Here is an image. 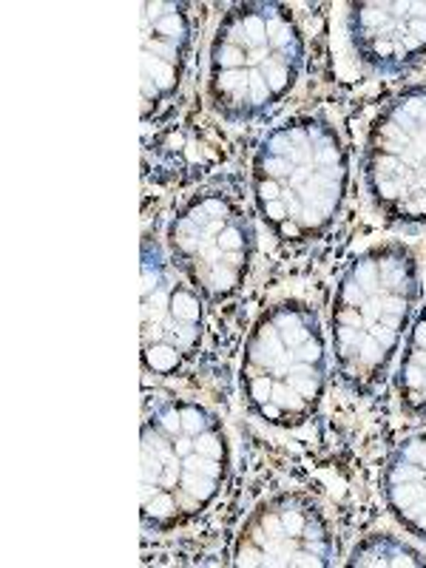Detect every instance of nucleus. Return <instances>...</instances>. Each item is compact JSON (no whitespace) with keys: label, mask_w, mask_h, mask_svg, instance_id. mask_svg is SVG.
Segmentation results:
<instances>
[{"label":"nucleus","mask_w":426,"mask_h":568,"mask_svg":"<svg viewBox=\"0 0 426 568\" xmlns=\"http://www.w3.org/2000/svg\"><path fill=\"white\" fill-rule=\"evenodd\" d=\"M424 302V265L413 245L373 242L349 258L329 304V358L338 384L373 395L393 375L400 344Z\"/></svg>","instance_id":"f257e3e1"},{"label":"nucleus","mask_w":426,"mask_h":568,"mask_svg":"<svg viewBox=\"0 0 426 568\" xmlns=\"http://www.w3.org/2000/svg\"><path fill=\"white\" fill-rule=\"evenodd\" d=\"M205 333V298L171 265L160 240H142V367L149 375L182 373Z\"/></svg>","instance_id":"6e6552de"},{"label":"nucleus","mask_w":426,"mask_h":568,"mask_svg":"<svg viewBox=\"0 0 426 568\" xmlns=\"http://www.w3.org/2000/svg\"><path fill=\"white\" fill-rule=\"evenodd\" d=\"M165 251L207 304L233 302L245 291L256 256L245 196L231 185H205L185 194L165 227Z\"/></svg>","instance_id":"423d86ee"},{"label":"nucleus","mask_w":426,"mask_h":568,"mask_svg":"<svg viewBox=\"0 0 426 568\" xmlns=\"http://www.w3.org/2000/svg\"><path fill=\"white\" fill-rule=\"evenodd\" d=\"M395 404L407 418L426 420V302L409 324L393 373Z\"/></svg>","instance_id":"ddd939ff"},{"label":"nucleus","mask_w":426,"mask_h":568,"mask_svg":"<svg viewBox=\"0 0 426 568\" xmlns=\"http://www.w3.org/2000/svg\"><path fill=\"white\" fill-rule=\"evenodd\" d=\"M194 49V14L187 3H142V123L169 114L185 83Z\"/></svg>","instance_id":"9b49d317"},{"label":"nucleus","mask_w":426,"mask_h":568,"mask_svg":"<svg viewBox=\"0 0 426 568\" xmlns=\"http://www.w3.org/2000/svg\"><path fill=\"white\" fill-rule=\"evenodd\" d=\"M382 495L395 524L426 542V429L404 438L389 453Z\"/></svg>","instance_id":"f8f14e48"},{"label":"nucleus","mask_w":426,"mask_h":568,"mask_svg":"<svg viewBox=\"0 0 426 568\" xmlns=\"http://www.w3.org/2000/svg\"><path fill=\"white\" fill-rule=\"evenodd\" d=\"M307 43L284 3H236L207 43L205 100L231 125L267 120L302 80Z\"/></svg>","instance_id":"20e7f679"},{"label":"nucleus","mask_w":426,"mask_h":568,"mask_svg":"<svg viewBox=\"0 0 426 568\" xmlns=\"http://www.w3.org/2000/svg\"><path fill=\"white\" fill-rule=\"evenodd\" d=\"M242 407L276 429H302L318 415L329 384V338L318 311L298 296L265 304L240 355Z\"/></svg>","instance_id":"39448f33"},{"label":"nucleus","mask_w":426,"mask_h":568,"mask_svg":"<svg viewBox=\"0 0 426 568\" xmlns=\"http://www.w3.org/2000/svg\"><path fill=\"white\" fill-rule=\"evenodd\" d=\"M349 151L324 114H293L258 142L251 160V202L282 245L324 240L347 200Z\"/></svg>","instance_id":"f03ea898"},{"label":"nucleus","mask_w":426,"mask_h":568,"mask_svg":"<svg viewBox=\"0 0 426 568\" xmlns=\"http://www.w3.org/2000/svg\"><path fill=\"white\" fill-rule=\"evenodd\" d=\"M336 526L316 497L298 489L265 495L233 537V566H333Z\"/></svg>","instance_id":"1a4fd4ad"},{"label":"nucleus","mask_w":426,"mask_h":568,"mask_svg":"<svg viewBox=\"0 0 426 568\" xmlns=\"http://www.w3.org/2000/svg\"><path fill=\"white\" fill-rule=\"evenodd\" d=\"M347 566H426L424 551L393 531H373L349 551Z\"/></svg>","instance_id":"4468645a"},{"label":"nucleus","mask_w":426,"mask_h":568,"mask_svg":"<svg viewBox=\"0 0 426 568\" xmlns=\"http://www.w3.org/2000/svg\"><path fill=\"white\" fill-rule=\"evenodd\" d=\"M233 449L222 415L200 398L156 395L142 413V526L180 531L220 500Z\"/></svg>","instance_id":"7ed1b4c3"},{"label":"nucleus","mask_w":426,"mask_h":568,"mask_svg":"<svg viewBox=\"0 0 426 568\" xmlns=\"http://www.w3.org/2000/svg\"><path fill=\"white\" fill-rule=\"evenodd\" d=\"M362 180L384 220L426 225V83L400 89L375 111L362 142Z\"/></svg>","instance_id":"0eeeda50"},{"label":"nucleus","mask_w":426,"mask_h":568,"mask_svg":"<svg viewBox=\"0 0 426 568\" xmlns=\"http://www.w3.org/2000/svg\"><path fill=\"white\" fill-rule=\"evenodd\" d=\"M344 38L355 63L369 74H400L426 58V0L349 3Z\"/></svg>","instance_id":"9d476101"}]
</instances>
